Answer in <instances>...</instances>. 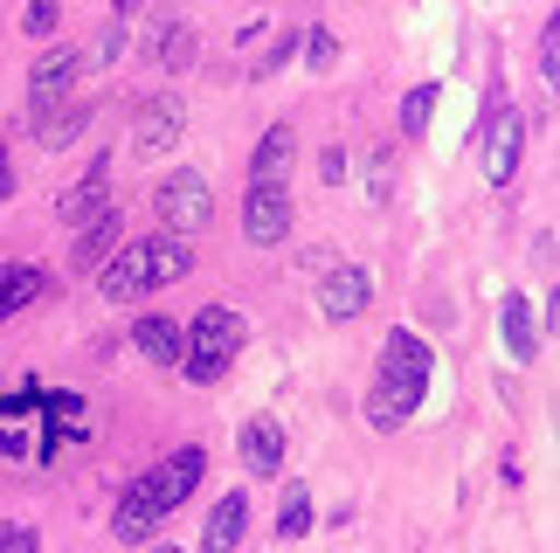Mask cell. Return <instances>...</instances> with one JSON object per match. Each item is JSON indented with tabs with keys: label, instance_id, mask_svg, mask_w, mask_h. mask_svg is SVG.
Returning a JSON list of instances; mask_svg holds the SVG:
<instances>
[{
	"label": "cell",
	"instance_id": "484cf974",
	"mask_svg": "<svg viewBox=\"0 0 560 553\" xmlns=\"http://www.w3.org/2000/svg\"><path fill=\"white\" fill-rule=\"evenodd\" d=\"M540 70L560 77V21H547V35H540Z\"/></svg>",
	"mask_w": 560,
	"mask_h": 553
},
{
	"label": "cell",
	"instance_id": "6da1fadb",
	"mask_svg": "<svg viewBox=\"0 0 560 553\" xmlns=\"http://www.w3.org/2000/svg\"><path fill=\"white\" fill-rule=\"evenodd\" d=\"M422 388H429V346H422L416 332H387L381 380H374V395H368V422H374V430H401V422L416 415Z\"/></svg>",
	"mask_w": 560,
	"mask_h": 553
},
{
	"label": "cell",
	"instance_id": "ba28073f",
	"mask_svg": "<svg viewBox=\"0 0 560 553\" xmlns=\"http://www.w3.org/2000/svg\"><path fill=\"white\" fill-rule=\"evenodd\" d=\"M201 471H208V457L187 443V450H174V457L160 463V471H145V478H153V492H160L166 513H180V505L194 498V484H201Z\"/></svg>",
	"mask_w": 560,
	"mask_h": 553
},
{
	"label": "cell",
	"instance_id": "2e32d148",
	"mask_svg": "<svg viewBox=\"0 0 560 553\" xmlns=\"http://www.w3.org/2000/svg\"><path fill=\"white\" fill-rule=\"evenodd\" d=\"M291 153H298L291 125H270V132H264V145H256V160H249V180H284Z\"/></svg>",
	"mask_w": 560,
	"mask_h": 553
},
{
	"label": "cell",
	"instance_id": "d6986e66",
	"mask_svg": "<svg viewBox=\"0 0 560 553\" xmlns=\"http://www.w3.org/2000/svg\"><path fill=\"white\" fill-rule=\"evenodd\" d=\"M112 236H118V215H97L91 228H83V243H77V270H97V263H104V249H112Z\"/></svg>",
	"mask_w": 560,
	"mask_h": 553
},
{
	"label": "cell",
	"instance_id": "f546056e",
	"mask_svg": "<svg viewBox=\"0 0 560 553\" xmlns=\"http://www.w3.org/2000/svg\"><path fill=\"white\" fill-rule=\"evenodd\" d=\"M166 553H180V546H166Z\"/></svg>",
	"mask_w": 560,
	"mask_h": 553
},
{
	"label": "cell",
	"instance_id": "5b68a950",
	"mask_svg": "<svg viewBox=\"0 0 560 553\" xmlns=\"http://www.w3.org/2000/svg\"><path fill=\"white\" fill-rule=\"evenodd\" d=\"M214 215V195H208V180L201 174H180L174 180H160V222H166V236H194V228H208Z\"/></svg>",
	"mask_w": 560,
	"mask_h": 553
},
{
	"label": "cell",
	"instance_id": "7c38bea8",
	"mask_svg": "<svg viewBox=\"0 0 560 553\" xmlns=\"http://www.w3.org/2000/svg\"><path fill=\"white\" fill-rule=\"evenodd\" d=\"M174 139H180V97L139 104V118H132V145H139V153H166Z\"/></svg>",
	"mask_w": 560,
	"mask_h": 553
},
{
	"label": "cell",
	"instance_id": "f1b7e54d",
	"mask_svg": "<svg viewBox=\"0 0 560 553\" xmlns=\"http://www.w3.org/2000/svg\"><path fill=\"white\" fill-rule=\"evenodd\" d=\"M112 8H118V21H125V14H139V8H145V0H112Z\"/></svg>",
	"mask_w": 560,
	"mask_h": 553
},
{
	"label": "cell",
	"instance_id": "9c48e42d",
	"mask_svg": "<svg viewBox=\"0 0 560 553\" xmlns=\"http://www.w3.org/2000/svg\"><path fill=\"white\" fill-rule=\"evenodd\" d=\"M56 215L70 222V228H91L97 215H112V174H104V160H97L91 174H83V180L70 187V195L56 201Z\"/></svg>",
	"mask_w": 560,
	"mask_h": 553
},
{
	"label": "cell",
	"instance_id": "7402d4cb",
	"mask_svg": "<svg viewBox=\"0 0 560 553\" xmlns=\"http://www.w3.org/2000/svg\"><path fill=\"white\" fill-rule=\"evenodd\" d=\"M305 526H312V492H305V484H291V492H284V513H277V533L298 540Z\"/></svg>",
	"mask_w": 560,
	"mask_h": 553
},
{
	"label": "cell",
	"instance_id": "8fae6325",
	"mask_svg": "<svg viewBox=\"0 0 560 553\" xmlns=\"http://www.w3.org/2000/svg\"><path fill=\"white\" fill-rule=\"evenodd\" d=\"M368 297H374V284H368V270H353V263L326 270V284H318L326 318H360V311H368Z\"/></svg>",
	"mask_w": 560,
	"mask_h": 553
},
{
	"label": "cell",
	"instance_id": "52a82bcc",
	"mask_svg": "<svg viewBox=\"0 0 560 553\" xmlns=\"http://www.w3.org/2000/svg\"><path fill=\"white\" fill-rule=\"evenodd\" d=\"M77 70H83V56H77V49H49V56H35V70H28V104H35V118H42V111H56V104L70 97Z\"/></svg>",
	"mask_w": 560,
	"mask_h": 553
},
{
	"label": "cell",
	"instance_id": "8992f818",
	"mask_svg": "<svg viewBox=\"0 0 560 553\" xmlns=\"http://www.w3.org/2000/svg\"><path fill=\"white\" fill-rule=\"evenodd\" d=\"M243 236L256 249H270V243L291 236V195H284V180H249V195H243Z\"/></svg>",
	"mask_w": 560,
	"mask_h": 553
},
{
	"label": "cell",
	"instance_id": "5bb4252c",
	"mask_svg": "<svg viewBox=\"0 0 560 553\" xmlns=\"http://www.w3.org/2000/svg\"><path fill=\"white\" fill-rule=\"evenodd\" d=\"M132 346L153 360V367H180V346H187V332L174 326V318H139L132 326Z\"/></svg>",
	"mask_w": 560,
	"mask_h": 553
},
{
	"label": "cell",
	"instance_id": "d4e9b609",
	"mask_svg": "<svg viewBox=\"0 0 560 553\" xmlns=\"http://www.w3.org/2000/svg\"><path fill=\"white\" fill-rule=\"evenodd\" d=\"M0 553H42V540L28 526H0Z\"/></svg>",
	"mask_w": 560,
	"mask_h": 553
},
{
	"label": "cell",
	"instance_id": "e0dca14e",
	"mask_svg": "<svg viewBox=\"0 0 560 553\" xmlns=\"http://www.w3.org/2000/svg\"><path fill=\"white\" fill-rule=\"evenodd\" d=\"M42 297V270L35 263H0V318H14L21 305Z\"/></svg>",
	"mask_w": 560,
	"mask_h": 553
},
{
	"label": "cell",
	"instance_id": "ac0fdd59",
	"mask_svg": "<svg viewBox=\"0 0 560 553\" xmlns=\"http://www.w3.org/2000/svg\"><path fill=\"white\" fill-rule=\"evenodd\" d=\"M499 326H505V346H512V360H533V353H540V332H533V311H526V297H520V291L505 297Z\"/></svg>",
	"mask_w": 560,
	"mask_h": 553
},
{
	"label": "cell",
	"instance_id": "603a6c76",
	"mask_svg": "<svg viewBox=\"0 0 560 553\" xmlns=\"http://www.w3.org/2000/svg\"><path fill=\"white\" fill-rule=\"evenodd\" d=\"M429 111H436V91H408V104H401V132H429Z\"/></svg>",
	"mask_w": 560,
	"mask_h": 553
},
{
	"label": "cell",
	"instance_id": "30bf717a",
	"mask_svg": "<svg viewBox=\"0 0 560 553\" xmlns=\"http://www.w3.org/2000/svg\"><path fill=\"white\" fill-rule=\"evenodd\" d=\"M166 519V505H160V492H153V478H132L125 484V498H118V540H145L153 526Z\"/></svg>",
	"mask_w": 560,
	"mask_h": 553
},
{
	"label": "cell",
	"instance_id": "9a60e30c",
	"mask_svg": "<svg viewBox=\"0 0 560 553\" xmlns=\"http://www.w3.org/2000/svg\"><path fill=\"white\" fill-rule=\"evenodd\" d=\"M243 463L256 478H270L277 463H284V430H277L270 415H256V422H243Z\"/></svg>",
	"mask_w": 560,
	"mask_h": 553
},
{
	"label": "cell",
	"instance_id": "83f0119b",
	"mask_svg": "<svg viewBox=\"0 0 560 553\" xmlns=\"http://www.w3.org/2000/svg\"><path fill=\"white\" fill-rule=\"evenodd\" d=\"M14 195V174H8V139H0V201Z\"/></svg>",
	"mask_w": 560,
	"mask_h": 553
},
{
	"label": "cell",
	"instance_id": "cb8c5ba5",
	"mask_svg": "<svg viewBox=\"0 0 560 553\" xmlns=\"http://www.w3.org/2000/svg\"><path fill=\"white\" fill-rule=\"evenodd\" d=\"M21 28H28V35H49V28H56V0H28V14H21Z\"/></svg>",
	"mask_w": 560,
	"mask_h": 553
},
{
	"label": "cell",
	"instance_id": "3957f363",
	"mask_svg": "<svg viewBox=\"0 0 560 553\" xmlns=\"http://www.w3.org/2000/svg\"><path fill=\"white\" fill-rule=\"evenodd\" d=\"M243 353V318H235L229 305H208L201 318L187 326V346H180V367L194 388H214V380L229 374V360Z\"/></svg>",
	"mask_w": 560,
	"mask_h": 553
},
{
	"label": "cell",
	"instance_id": "277c9868",
	"mask_svg": "<svg viewBox=\"0 0 560 553\" xmlns=\"http://www.w3.org/2000/svg\"><path fill=\"white\" fill-rule=\"evenodd\" d=\"M478 139H485V174L505 187L512 174H520V139H526V118L505 104V91H491V111L478 125Z\"/></svg>",
	"mask_w": 560,
	"mask_h": 553
},
{
	"label": "cell",
	"instance_id": "4316f807",
	"mask_svg": "<svg viewBox=\"0 0 560 553\" xmlns=\"http://www.w3.org/2000/svg\"><path fill=\"white\" fill-rule=\"evenodd\" d=\"M118 49H125V28H118V21H112V28L97 35V56H91V62H118Z\"/></svg>",
	"mask_w": 560,
	"mask_h": 553
},
{
	"label": "cell",
	"instance_id": "44dd1931",
	"mask_svg": "<svg viewBox=\"0 0 560 553\" xmlns=\"http://www.w3.org/2000/svg\"><path fill=\"white\" fill-rule=\"evenodd\" d=\"M83 125H91V111H83V104H62V118H56V111H42V139H49V145H70Z\"/></svg>",
	"mask_w": 560,
	"mask_h": 553
},
{
	"label": "cell",
	"instance_id": "4fadbf2b",
	"mask_svg": "<svg viewBox=\"0 0 560 553\" xmlns=\"http://www.w3.org/2000/svg\"><path fill=\"white\" fill-rule=\"evenodd\" d=\"M243 526H249V498H243V492L214 498V513H208V526H201V553H235Z\"/></svg>",
	"mask_w": 560,
	"mask_h": 553
},
{
	"label": "cell",
	"instance_id": "ffe728a7",
	"mask_svg": "<svg viewBox=\"0 0 560 553\" xmlns=\"http://www.w3.org/2000/svg\"><path fill=\"white\" fill-rule=\"evenodd\" d=\"M153 49H160L166 70H187V62H194V28H187V21H174V28H160Z\"/></svg>",
	"mask_w": 560,
	"mask_h": 553
},
{
	"label": "cell",
	"instance_id": "7a4b0ae2",
	"mask_svg": "<svg viewBox=\"0 0 560 553\" xmlns=\"http://www.w3.org/2000/svg\"><path fill=\"white\" fill-rule=\"evenodd\" d=\"M194 270V249L187 236H153V243H132V249H118L112 263H104V297H145V291H160V284H180V276Z\"/></svg>",
	"mask_w": 560,
	"mask_h": 553
}]
</instances>
